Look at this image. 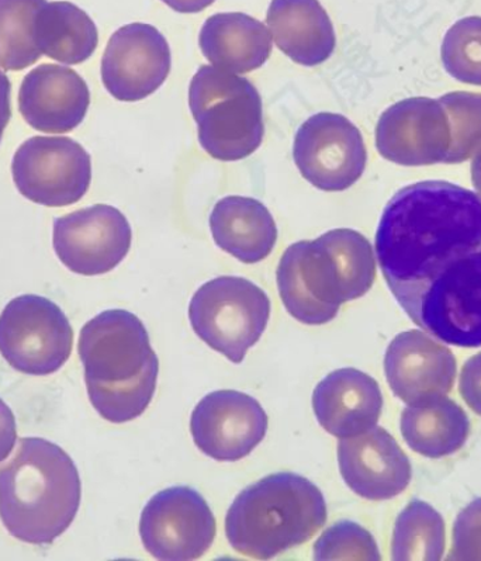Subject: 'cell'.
Wrapping results in <instances>:
<instances>
[{
	"label": "cell",
	"mask_w": 481,
	"mask_h": 561,
	"mask_svg": "<svg viewBox=\"0 0 481 561\" xmlns=\"http://www.w3.org/2000/svg\"><path fill=\"white\" fill-rule=\"evenodd\" d=\"M387 286L416 325L445 344L481 346V196L455 183L400 188L376 232Z\"/></svg>",
	"instance_id": "obj_1"
},
{
	"label": "cell",
	"mask_w": 481,
	"mask_h": 561,
	"mask_svg": "<svg viewBox=\"0 0 481 561\" xmlns=\"http://www.w3.org/2000/svg\"><path fill=\"white\" fill-rule=\"evenodd\" d=\"M277 289L293 319L324 325L346 301L358 300L376 279V256L368 238L336 228L314 241L293 243L280 257Z\"/></svg>",
	"instance_id": "obj_2"
},
{
	"label": "cell",
	"mask_w": 481,
	"mask_h": 561,
	"mask_svg": "<svg viewBox=\"0 0 481 561\" xmlns=\"http://www.w3.org/2000/svg\"><path fill=\"white\" fill-rule=\"evenodd\" d=\"M93 409L113 424L144 414L157 390L160 360L147 328L126 310H107L87 322L79 335Z\"/></svg>",
	"instance_id": "obj_3"
},
{
	"label": "cell",
	"mask_w": 481,
	"mask_h": 561,
	"mask_svg": "<svg viewBox=\"0 0 481 561\" xmlns=\"http://www.w3.org/2000/svg\"><path fill=\"white\" fill-rule=\"evenodd\" d=\"M81 496L76 463L47 439H20L0 468V519L22 542L51 545L76 519Z\"/></svg>",
	"instance_id": "obj_4"
},
{
	"label": "cell",
	"mask_w": 481,
	"mask_h": 561,
	"mask_svg": "<svg viewBox=\"0 0 481 561\" xmlns=\"http://www.w3.org/2000/svg\"><path fill=\"white\" fill-rule=\"evenodd\" d=\"M319 486L295 473H277L247 486L228 510L226 535L236 552L270 560L305 545L327 523Z\"/></svg>",
	"instance_id": "obj_5"
},
{
	"label": "cell",
	"mask_w": 481,
	"mask_h": 561,
	"mask_svg": "<svg viewBox=\"0 0 481 561\" xmlns=\"http://www.w3.org/2000/svg\"><path fill=\"white\" fill-rule=\"evenodd\" d=\"M190 107L198 142L218 161H241L264 140V112L257 89L247 78L202 67L190 87Z\"/></svg>",
	"instance_id": "obj_6"
},
{
	"label": "cell",
	"mask_w": 481,
	"mask_h": 561,
	"mask_svg": "<svg viewBox=\"0 0 481 561\" xmlns=\"http://www.w3.org/2000/svg\"><path fill=\"white\" fill-rule=\"evenodd\" d=\"M270 319V297L244 277L221 276L205 283L190 306L193 331L232 364L245 359Z\"/></svg>",
	"instance_id": "obj_7"
},
{
	"label": "cell",
	"mask_w": 481,
	"mask_h": 561,
	"mask_svg": "<svg viewBox=\"0 0 481 561\" xmlns=\"http://www.w3.org/2000/svg\"><path fill=\"white\" fill-rule=\"evenodd\" d=\"M71 322L56 302L19 296L0 314V354L24 375L56 374L72 354Z\"/></svg>",
	"instance_id": "obj_8"
},
{
	"label": "cell",
	"mask_w": 481,
	"mask_h": 561,
	"mask_svg": "<svg viewBox=\"0 0 481 561\" xmlns=\"http://www.w3.org/2000/svg\"><path fill=\"white\" fill-rule=\"evenodd\" d=\"M12 175L18 191L30 202L72 206L91 187V156L72 138L33 137L14 153Z\"/></svg>",
	"instance_id": "obj_9"
},
{
	"label": "cell",
	"mask_w": 481,
	"mask_h": 561,
	"mask_svg": "<svg viewBox=\"0 0 481 561\" xmlns=\"http://www.w3.org/2000/svg\"><path fill=\"white\" fill-rule=\"evenodd\" d=\"M293 158L301 176L324 192H342L364 175L368 151L359 128L339 113H319L296 133Z\"/></svg>",
	"instance_id": "obj_10"
},
{
	"label": "cell",
	"mask_w": 481,
	"mask_h": 561,
	"mask_svg": "<svg viewBox=\"0 0 481 561\" xmlns=\"http://www.w3.org/2000/svg\"><path fill=\"white\" fill-rule=\"evenodd\" d=\"M216 518L201 493L177 485L153 495L140 519L144 548L158 560H197L216 538Z\"/></svg>",
	"instance_id": "obj_11"
},
{
	"label": "cell",
	"mask_w": 481,
	"mask_h": 561,
	"mask_svg": "<svg viewBox=\"0 0 481 561\" xmlns=\"http://www.w3.org/2000/svg\"><path fill=\"white\" fill-rule=\"evenodd\" d=\"M130 222L116 207L95 205L54 221V251L69 271L99 276L116 270L128 255Z\"/></svg>",
	"instance_id": "obj_12"
},
{
	"label": "cell",
	"mask_w": 481,
	"mask_h": 561,
	"mask_svg": "<svg viewBox=\"0 0 481 561\" xmlns=\"http://www.w3.org/2000/svg\"><path fill=\"white\" fill-rule=\"evenodd\" d=\"M171 48L160 30L146 23L118 28L102 58V81L121 102L142 101L170 76Z\"/></svg>",
	"instance_id": "obj_13"
},
{
	"label": "cell",
	"mask_w": 481,
	"mask_h": 561,
	"mask_svg": "<svg viewBox=\"0 0 481 561\" xmlns=\"http://www.w3.org/2000/svg\"><path fill=\"white\" fill-rule=\"evenodd\" d=\"M453 142L448 114L431 98H409L381 114L376 148L385 160L403 167L444 163Z\"/></svg>",
	"instance_id": "obj_14"
},
{
	"label": "cell",
	"mask_w": 481,
	"mask_h": 561,
	"mask_svg": "<svg viewBox=\"0 0 481 561\" xmlns=\"http://www.w3.org/2000/svg\"><path fill=\"white\" fill-rule=\"evenodd\" d=\"M267 415L260 402L234 390L207 394L193 410L191 432L198 449L217 461H238L264 440Z\"/></svg>",
	"instance_id": "obj_15"
},
{
	"label": "cell",
	"mask_w": 481,
	"mask_h": 561,
	"mask_svg": "<svg viewBox=\"0 0 481 561\" xmlns=\"http://www.w3.org/2000/svg\"><path fill=\"white\" fill-rule=\"evenodd\" d=\"M387 383L409 405L440 399L454 389L458 364L449 347L423 331L397 335L385 356Z\"/></svg>",
	"instance_id": "obj_16"
},
{
	"label": "cell",
	"mask_w": 481,
	"mask_h": 561,
	"mask_svg": "<svg viewBox=\"0 0 481 561\" xmlns=\"http://www.w3.org/2000/svg\"><path fill=\"white\" fill-rule=\"evenodd\" d=\"M342 479L356 495L370 501L394 499L413 478V468L397 440L380 426L339 442Z\"/></svg>",
	"instance_id": "obj_17"
},
{
	"label": "cell",
	"mask_w": 481,
	"mask_h": 561,
	"mask_svg": "<svg viewBox=\"0 0 481 561\" xmlns=\"http://www.w3.org/2000/svg\"><path fill=\"white\" fill-rule=\"evenodd\" d=\"M91 92L73 69L43 64L24 77L19 91V111L34 130L71 133L85 121Z\"/></svg>",
	"instance_id": "obj_18"
},
{
	"label": "cell",
	"mask_w": 481,
	"mask_h": 561,
	"mask_svg": "<svg viewBox=\"0 0 481 561\" xmlns=\"http://www.w3.org/2000/svg\"><path fill=\"white\" fill-rule=\"evenodd\" d=\"M312 410L329 434L351 438L378 425L383 394L374 377L346 367L332 371L317 385Z\"/></svg>",
	"instance_id": "obj_19"
},
{
	"label": "cell",
	"mask_w": 481,
	"mask_h": 561,
	"mask_svg": "<svg viewBox=\"0 0 481 561\" xmlns=\"http://www.w3.org/2000/svg\"><path fill=\"white\" fill-rule=\"evenodd\" d=\"M266 23L277 48L299 66H320L334 53L335 30L319 0H272Z\"/></svg>",
	"instance_id": "obj_20"
},
{
	"label": "cell",
	"mask_w": 481,
	"mask_h": 561,
	"mask_svg": "<svg viewBox=\"0 0 481 561\" xmlns=\"http://www.w3.org/2000/svg\"><path fill=\"white\" fill-rule=\"evenodd\" d=\"M198 44L213 67L248 73L270 59L272 36L260 20L244 13H218L203 24Z\"/></svg>",
	"instance_id": "obj_21"
},
{
	"label": "cell",
	"mask_w": 481,
	"mask_h": 561,
	"mask_svg": "<svg viewBox=\"0 0 481 561\" xmlns=\"http://www.w3.org/2000/svg\"><path fill=\"white\" fill-rule=\"evenodd\" d=\"M210 230L218 248L248 265L266 260L277 241L274 217L252 197L227 196L217 202Z\"/></svg>",
	"instance_id": "obj_22"
},
{
	"label": "cell",
	"mask_w": 481,
	"mask_h": 561,
	"mask_svg": "<svg viewBox=\"0 0 481 561\" xmlns=\"http://www.w3.org/2000/svg\"><path fill=\"white\" fill-rule=\"evenodd\" d=\"M401 435L416 454L440 459L463 448L470 421L462 407L440 397L424 404L410 405L401 414Z\"/></svg>",
	"instance_id": "obj_23"
},
{
	"label": "cell",
	"mask_w": 481,
	"mask_h": 561,
	"mask_svg": "<svg viewBox=\"0 0 481 561\" xmlns=\"http://www.w3.org/2000/svg\"><path fill=\"white\" fill-rule=\"evenodd\" d=\"M36 43L42 56L67 66H78L96 51L98 27L77 4L47 2L37 14Z\"/></svg>",
	"instance_id": "obj_24"
},
{
	"label": "cell",
	"mask_w": 481,
	"mask_h": 561,
	"mask_svg": "<svg viewBox=\"0 0 481 561\" xmlns=\"http://www.w3.org/2000/svg\"><path fill=\"white\" fill-rule=\"evenodd\" d=\"M446 528L443 515L421 500L411 501L397 516L391 559L439 561L444 558Z\"/></svg>",
	"instance_id": "obj_25"
},
{
	"label": "cell",
	"mask_w": 481,
	"mask_h": 561,
	"mask_svg": "<svg viewBox=\"0 0 481 561\" xmlns=\"http://www.w3.org/2000/svg\"><path fill=\"white\" fill-rule=\"evenodd\" d=\"M47 0H0V67L23 71L42 57L36 20Z\"/></svg>",
	"instance_id": "obj_26"
},
{
	"label": "cell",
	"mask_w": 481,
	"mask_h": 561,
	"mask_svg": "<svg viewBox=\"0 0 481 561\" xmlns=\"http://www.w3.org/2000/svg\"><path fill=\"white\" fill-rule=\"evenodd\" d=\"M450 124L453 142L444 163L469 161L481 150V93L450 92L439 99Z\"/></svg>",
	"instance_id": "obj_27"
},
{
	"label": "cell",
	"mask_w": 481,
	"mask_h": 561,
	"mask_svg": "<svg viewBox=\"0 0 481 561\" xmlns=\"http://www.w3.org/2000/svg\"><path fill=\"white\" fill-rule=\"evenodd\" d=\"M440 58L456 81L481 87V18L460 19L446 32Z\"/></svg>",
	"instance_id": "obj_28"
},
{
	"label": "cell",
	"mask_w": 481,
	"mask_h": 561,
	"mask_svg": "<svg viewBox=\"0 0 481 561\" xmlns=\"http://www.w3.org/2000/svg\"><path fill=\"white\" fill-rule=\"evenodd\" d=\"M314 559L329 560H371L381 559L374 536L351 520H341L327 529L314 545Z\"/></svg>",
	"instance_id": "obj_29"
},
{
	"label": "cell",
	"mask_w": 481,
	"mask_h": 561,
	"mask_svg": "<svg viewBox=\"0 0 481 561\" xmlns=\"http://www.w3.org/2000/svg\"><path fill=\"white\" fill-rule=\"evenodd\" d=\"M448 560L481 561V499L466 506L456 518Z\"/></svg>",
	"instance_id": "obj_30"
},
{
	"label": "cell",
	"mask_w": 481,
	"mask_h": 561,
	"mask_svg": "<svg viewBox=\"0 0 481 561\" xmlns=\"http://www.w3.org/2000/svg\"><path fill=\"white\" fill-rule=\"evenodd\" d=\"M459 391L466 404L481 416V352L466 362L460 374Z\"/></svg>",
	"instance_id": "obj_31"
},
{
	"label": "cell",
	"mask_w": 481,
	"mask_h": 561,
	"mask_svg": "<svg viewBox=\"0 0 481 561\" xmlns=\"http://www.w3.org/2000/svg\"><path fill=\"white\" fill-rule=\"evenodd\" d=\"M18 440L16 419L7 402L0 399V463L9 458Z\"/></svg>",
	"instance_id": "obj_32"
},
{
	"label": "cell",
	"mask_w": 481,
	"mask_h": 561,
	"mask_svg": "<svg viewBox=\"0 0 481 561\" xmlns=\"http://www.w3.org/2000/svg\"><path fill=\"white\" fill-rule=\"evenodd\" d=\"M10 93H12V84H10L9 78L3 72H0V142H2L10 117H12Z\"/></svg>",
	"instance_id": "obj_33"
},
{
	"label": "cell",
	"mask_w": 481,
	"mask_h": 561,
	"mask_svg": "<svg viewBox=\"0 0 481 561\" xmlns=\"http://www.w3.org/2000/svg\"><path fill=\"white\" fill-rule=\"evenodd\" d=\"M162 2L175 10V12L198 13L210 7L216 0H162Z\"/></svg>",
	"instance_id": "obj_34"
},
{
	"label": "cell",
	"mask_w": 481,
	"mask_h": 561,
	"mask_svg": "<svg viewBox=\"0 0 481 561\" xmlns=\"http://www.w3.org/2000/svg\"><path fill=\"white\" fill-rule=\"evenodd\" d=\"M470 172H472L473 186L481 196V150L473 157L472 167H470Z\"/></svg>",
	"instance_id": "obj_35"
}]
</instances>
